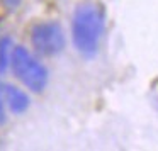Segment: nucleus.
<instances>
[{
  "mask_svg": "<svg viewBox=\"0 0 158 151\" xmlns=\"http://www.w3.org/2000/svg\"><path fill=\"white\" fill-rule=\"evenodd\" d=\"M104 32L102 12L92 4H83L73 14L72 36L77 51L85 58L95 56Z\"/></svg>",
  "mask_w": 158,
  "mask_h": 151,
  "instance_id": "nucleus-1",
  "label": "nucleus"
},
{
  "mask_svg": "<svg viewBox=\"0 0 158 151\" xmlns=\"http://www.w3.org/2000/svg\"><path fill=\"white\" fill-rule=\"evenodd\" d=\"M15 78L24 83L32 92H43L48 85V71L46 68L22 46L12 48L10 65Z\"/></svg>",
  "mask_w": 158,
  "mask_h": 151,
  "instance_id": "nucleus-2",
  "label": "nucleus"
},
{
  "mask_svg": "<svg viewBox=\"0 0 158 151\" xmlns=\"http://www.w3.org/2000/svg\"><path fill=\"white\" fill-rule=\"evenodd\" d=\"M31 43L39 55L56 56L65 49V32L56 22H41L32 27Z\"/></svg>",
  "mask_w": 158,
  "mask_h": 151,
  "instance_id": "nucleus-3",
  "label": "nucleus"
},
{
  "mask_svg": "<svg viewBox=\"0 0 158 151\" xmlns=\"http://www.w3.org/2000/svg\"><path fill=\"white\" fill-rule=\"evenodd\" d=\"M4 95H5V104L14 114H22L29 107V99L22 90H19L14 85H5L4 87Z\"/></svg>",
  "mask_w": 158,
  "mask_h": 151,
  "instance_id": "nucleus-4",
  "label": "nucleus"
},
{
  "mask_svg": "<svg viewBox=\"0 0 158 151\" xmlns=\"http://www.w3.org/2000/svg\"><path fill=\"white\" fill-rule=\"evenodd\" d=\"M10 55H12V41L9 38L0 39V73H4L7 66L10 65Z\"/></svg>",
  "mask_w": 158,
  "mask_h": 151,
  "instance_id": "nucleus-5",
  "label": "nucleus"
},
{
  "mask_svg": "<svg viewBox=\"0 0 158 151\" xmlns=\"http://www.w3.org/2000/svg\"><path fill=\"white\" fill-rule=\"evenodd\" d=\"M5 122V95H4V85L0 83V124Z\"/></svg>",
  "mask_w": 158,
  "mask_h": 151,
  "instance_id": "nucleus-6",
  "label": "nucleus"
},
{
  "mask_svg": "<svg viewBox=\"0 0 158 151\" xmlns=\"http://www.w3.org/2000/svg\"><path fill=\"white\" fill-rule=\"evenodd\" d=\"M2 4H4L7 9L14 10L15 7H19V4H21V0H2Z\"/></svg>",
  "mask_w": 158,
  "mask_h": 151,
  "instance_id": "nucleus-7",
  "label": "nucleus"
}]
</instances>
